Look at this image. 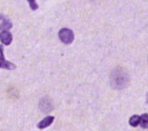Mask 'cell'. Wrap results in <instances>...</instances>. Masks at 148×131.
Masks as SVG:
<instances>
[{
	"mask_svg": "<svg viewBox=\"0 0 148 131\" xmlns=\"http://www.w3.org/2000/svg\"><path fill=\"white\" fill-rule=\"evenodd\" d=\"M129 75L123 68L117 67L112 71L110 74V85L114 89H124L129 85Z\"/></svg>",
	"mask_w": 148,
	"mask_h": 131,
	"instance_id": "1",
	"label": "cell"
},
{
	"mask_svg": "<svg viewBox=\"0 0 148 131\" xmlns=\"http://www.w3.org/2000/svg\"><path fill=\"white\" fill-rule=\"evenodd\" d=\"M59 38L65 44H71L75 39V35L72 30L69 28H62L59 31Z\"/></svg>",
	"mask_w": 148,
	"mask_h": 131,
	"instance_id": "2",
	"label": "cell"
},
{
	"mask_svg": "<svg viewBox=\"0 0 148 131\" xmlns=\"http://www.w3.org/2000/svg\"><path fill=\"white\" fill-rule=\"evenodd\" d=\"M1 68L5 70H14L16 69V65L7 60L5 59L4 53H3V48L1 47Z\"/></svg>",
	"mask_w": 148,
	"mask_h": 131,
	"instance_id": "3",
	"label": "cell"
},
{
	"mask_svg": "<svg viewBox=\"0 0 148 131\" xmlns=\"http://www.w3.org/2000/svg\"><path fill=\"white\" fill-rule=\"evenodd\" d=\"M1 42L5 45H10L12 42V35L8 30H4L1 32V35H0Z\"/></svg>",
	"mask_w": 148,
	"mask_h": 131,
	"instance_id": "4",
	"label": "cell"
},
{
	"mask_svg": "<svg viewBox=\"0 0 148 131\" xmlns=\"http://www.w3.org/2000/svg\"><path fill=\"white\" fill-rule=\"evenodd\" d=\"M54 121V117L53 116H47L46 118H44L40 122L38 123L37 127L38 128L40 129H43V128H46L47 127H49Z\"/></svg>",
	"mask_w": 148,
	"mask_h": 131,
	"instance_id": "5",
	"label": "cell"
},
{
	"mask_svg": "<svg viewBox=\"0 0 148 131\" xmlns=\"http://www.w3.org/2000/svg\"><path fill=\"white\" fill-rule=\"evenodd\" d=\"M12 24L11 23V21L6 17H4L3 15H1V29H2V31L8 30L10 28H12Z\"/></svg>",
	"mask_w": 148,
	"mask_h": 131,
	"instance_id": "6",
	"label": "cell"
},
{
	"mask_svg": "<svg viewBox=\"0 0 148 131\" xmlns=\"http://www.w3.org/2000/svg\"><path fill=\"white\" fill-rule=\"evenodd\" d=\"M129 124L132 126V127H137L138 125H140V116L139 115H133L130 118L129 120Z\"/></svg>",
	"mask_w": 148,
	"mask_h": 131,
	"instance_id": "7",
	"label": "cell"
},
{
	"mask_svg": "<svg viewBox=\"0 0 148 131\" xmlns=\"http://www.w3.org/2000/svg\"><path fill=\"white\" fill-rule=\"evenodd\" d=\"M140 126L143 128H148V114L140 115Z\"/></svg>",
	"mask_w": 148,
	"mask_h": 131,
	"instance_id": "8",
	"label": "cell"
},
{
	"mask_svg": "<svg viewBox=\"0 0 148 131\" xmlns=\"http://www.w3.org/2000/svg\"><path fill=\"white\" fill-rule=\"evenodd\" d=\"M27 1H28L29 6H30L31 9H32L33 11H35V10H37V9L39 8V6H38V4L36 3V0H27Z\"/></svg>",
	"mask_w": 148,
	"mask_h": 131,
	"instance_id": "9",
	"label": "cell"
},
{
	"mask_svg": "<svg viewBox=\"0 0 148 131\" xmlns=\"http://www.w3.org/2000/svg\"><path fill=\"white\" fill-rule=\"evenodd\" d=\"M146 103H148V93L146 95Z\"/></svg>",
	"mask_w": 148,
	"mask_h": 131,
	"instance_id": "10",
	"label": "cell"
}]
</instances>
